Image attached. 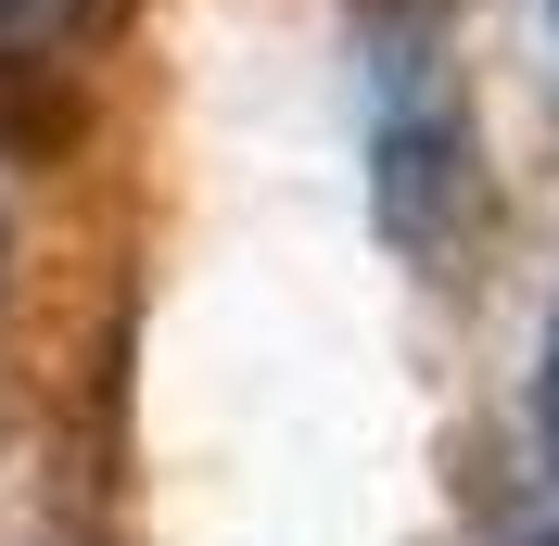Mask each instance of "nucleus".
<instances>
[{
  "mask_svg": "<svg viewBox=\"0 0 559 546\" xmlns=\"http://www.w3.org/2000/svg\"><path fill=\"white\" fill-rule=\"evenodd\" d=\"M369 153H382V229L407 254H445L457 216H471V103H457V64L432 38H394L382 51Z\"/></svg>",
  "mask_w": 559,
  "mask_h": 546,
  "instance_id": "obj_1",
  "label": "nucleus"
},
{
  "mask_svg": "<svg viewBox=\"0 0 559 546\" xmlns=\"http://www.w3.org/2000/svg\"><path fill=\"white\" fill-rule=\"evenodd\" d=\"M76 26H90V0H0V76L51 64V51H64Z\"/></svg>",
  "mask_w": 559,
  "mask_h": 546,
  "instance_id": "obj_2",
  "label": "nucleus"
},
{
  "mask_svg": "<svg viewBox=\"0 0 559 546\" xmlns=\"http://www.w3.org/2000/svg\"><path fill=\"white\" fill-rule=\"evenodd\" d=\"M534 444H547V471H559V318H547V369H534Z\"/></svg>",
  "mask_w": 559,
  "mask_h": 546,
  "instance_id": "obj_3",
  "label": "nucleus"
}]
</instances>
